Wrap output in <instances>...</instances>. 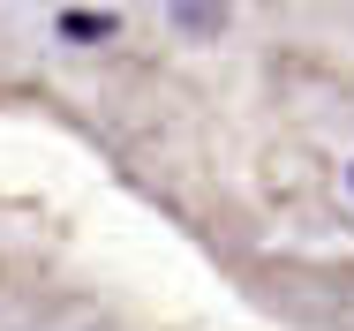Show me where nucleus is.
<instances>
[{"label": "nucleus", "instance_id": "obj_3", "mask_svg": "<svg viewBox=\"0 0 354 331\" xmlns=\"http://www.w3.org/2000/svg\"><path fill=\"white\" fill-rule=\"evenodd\" d=\"M347 189H354V173H347Z\"/></svg>", "mask_w": 354, "mask_h": 331}, {"label": "nucleus", "instance_id": "obj_2", "mask_svg": "<svg viewBox=\"0 0 354 331\" xmlns=\"http://www.w3.org/2000/svg\"><path fill=\"white\" fill-rule=\"evenodd\" d=\"M181 23H189V30H212L218 8H212V0H181Z\"/></svg>", "mask_w": 354, "mask_h": 331}, {"label": "nucleus", "instance_id": "obj_1", "mask_svg": "<svg viewBox=\"0 0 354 331\" xmlns=\"http://www.w3.org/2000/svg\"><path fill=\"white\" fill-rule=\"evenodd\" d=\"M113 30V15H98V8H68V38H106Z\"/></svg>", "mask_w": 354, "mask_h": 331}]
</instances>
